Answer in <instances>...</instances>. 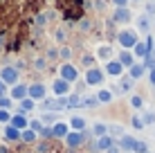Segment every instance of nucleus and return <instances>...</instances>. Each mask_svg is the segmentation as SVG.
Wrapping results in <instances>:
<instances>
[{"mask_svg": "<svg viewBox=\"0 0 155 153\" xmlns=\"http://www.w3.org/2000/svg\"><path fill=\"white\" fill-rule=\"evenodd\" d=\"M72 56V52H70V47H61L58 50V59H63V61H68Z\"/></svg>", "mask_w": 155, "mask_h": 153, "instance_id": "31", "label": "nucleus"}, {"mask_svg": "<svg viewBox=\"0 0 155 153\" xmlns=\"http://www.w3.org/2000/svg\"><path fill=\"white\" fill-rule=\"evenodd\" d=\"M9 97L14 99V101H20V99L27 97V86L25 83H16V86H12V92H9Z\"/></svg>", "mask_w": 155, "mask_h": 153, "instance_id": "7", "label": "nucleus"}, {"mask_svg": "<svg viewBox=\"0 0 155 153\" xmlns=\"http://www.w3.org/2000/svg\"><path fill=\"white\" fill-rule=\"evenodd\" d=\"M140 29L148 32V16H142V18H140Z\"/></svg>", "mask_w": 155, "mask_h": 153, "instance_id": "34", "label": "nucleus"}, {"mask_svg": "<svg viewBox=\"0 0 155 153\" xmlns=\"http://www.w3.org/2000/svg\"><path fill=\"white\" fill-rule=\"evenodd\" d=\"M110 146H115V144H113V138H110V135L97 138V149H99V151H104V153H106V151L110 149Z\"/></svg>", "mask_w": 155, "mask_h": 153, "instance_id": "18", "label": "nucleus"}, {"mask_svg": "<svg viewBox=\"0 0 155 153\" xmlns=\"http://www.w3.org/2000/svg\"><path fill=\"white\" fill-rule=\"evenodd\" d=\"M45 65H47V59H43V56L34 61V68H36V70H45Z\"/></svg>", "mask_w": 155, "mask_h": 153, "instance_id": "33", "label": "nucleus"}, {"mask_svg": "<svg viewBox=\"0 0 155 153\" xmlns=\"http://www.w3.org/2000/svg\"><path fill=\"white\" fill-rule=\"evenodd\" d=\"M5 140H7V142H18L20 140V131L14 128L12 124H7V126H5Z\"/></svg>", "mask_w": 155, "mask_h": 153, "instance_id": "13", "label": "nucleus"}, {"mask_svg": "<svg viewBox=\"0 0 155 153\" xmlns=\"http://www.w3.org/2000/svg\"><path fill=\"white\" fill-rule=\"evenodd\" d=\"M99 104L97 97H81V106H88V108H94Z\"/></svg>", "mask_w": 155, "mask_h": 153, "instance_id": "26", "label": "nucleus"}, {"mask_svg": "<svg viewBox=\"0 0 155 153\" xmlns=\"http://www.w3.org/2000/svg\"><path fill=\"white\" fill-rule=\"evenodd\" d=\"M97 99H99V104H110V101H113V92L104 88V90L97 92Z\"/></svg>", "mask_w": 155, "mask_h": 153, "instance_id": "22", "label": "nucleus"}, {"mask_svg": "<svg viewBox=\"0 0 155 153\" xmlns=\"http://www.w3.org/2000/svg\"><path fill=\"white\" fill-rule=\"evenodd\" d=\"M5 95H7V83L0 79V97H5Z\"/></svg>", "mask_w": 155, "mask_h": 153, "instance_id": "42", "label": "nucleus"}, {"mask_svg": "<svg viewBox=\"0 0 155 153\" xmlns=\"http://www.w3.org/2000/svg\"><path fill=\"white\" fill-rule=\"evenodd\" d=\"M119 43L124 45V47H133L137 43V36H135V32H130V29H124L119 34Z\"/></svg>", "mask_w": 155, "mask_h": 153, "instance_id": "8", "label": "nucleus"}, {"mask_svg": "<svg viewBox=\"0 0 155 153\" xmlns=\"http://www.w3.org/2000/svg\"><path fill=\"white\" fill-rule=\"evenodd\" d=\"M14 126V128H18V131H25L29 126V119L25 117V115H20V113H16V115H12V122H9Z\"/></svg>", "mask_w": 155, "mask_h": 153, "instance_id": "9", "label": "nucleus"}, {"mask_svg": "<svg viewBox=\"0 0 155 153\" xmlns=\"http://www.w3.org/2000/svg\"><path fill=\"white\" fill-rule=\"evenodd\" d=\"M130 106H133V108H142V106H144V99L140 97V95H133V99H130Z\"/></svg>", "mask_w": 155, "mask_h": 153, "instance_id": "28", "label": "nucleus"}, {"mask_svg": "<svg viewBox=\"0 0 155 153\" xmlns=\"http://www.w3.org/2000/svg\"><path fill=\"white\" fill-rule=\"evenodd\" d=\"M113 2L117 5V7H126V2H128V0H113Z\"/></svg>", "mask_w": 155, "mask_h": 153, "instance_id": "45", "label": "nucleus"}, {"mask_svg": "<svg viewBox=\"0 0 155 153\" xmlns=\"http://www.w3.org/2000/svg\"><path fill=\"white\" fill-rule=\"evenodd\" d=\"M133 88V79H121V90H130Z\"/></svg>", "mask_w": 155, "mask_h": 153, "instance_id": "35", "label": "nucleus"}, {"mask_svg": "<svg viewBox=\"0 0 155 153\" xmlns=\"http://www.w3.org/2000/svg\"><path fill=\"white\" fill-rule=\"evenodd\" d=\"M142 122H144V124H153V122H155V115H153V113H146Z\"/></svg>", "mask_w": 155, "mask_h": 153, "instance_id": "36", "label": "nucleus"}, {"mask_svg": "<svg viewBox=\"0 0 155 153\" xmlns=\"http://www.w3.org/2000/svg\"><path fill=\"white\" fill-rule=\"evenodd\" d=\"M34 99H29V97H25V99H20V106L16 113H20V115H25V113H29V110H34Z\"/></svg>", "mask_w": 155, "mask_h": 153, "instance_id": "15", "label": "nucleus"}, {"mask_svg": "<svg viewBox=\"0 0 155 153\" xmlns=\"http://www.w3.org/2000/svg\"><path fill=\"white\" fill-rule=\"evenodd\" d=\"M135 144H137V140L130 138V135H121V140H119V149L121 151H135Z\"/></svg>", "mask_w": 155, "mask_h": 153, "instance_id": "12", "label": "nucleus"}, {"mask_svg": "<svg viewBox=\"0 0 155 153\" xmlns=\"http://www.w3.org/2000/svg\"><path fill=\"white\" fill-rule=\"evenodd\" d=\"M77 68H74V65H70V63H63V65H61V79H63V81H68V83H74V81H77Z\"/></svg>", "mask_w": 155, "mask_h": 153, "instance_id": "4", "label": "nucleus"}, {"mask_svg": "<svg viewBox=\"0 0 155 153\" xmlns=\"http://www.w3.org/2000/svg\"><path fill=\"white\" fill-rule=\"evenodd\" d=\"M0 122H2V124H9V122H12V113H9V110H5V108H0Z\"/></svg>", "mask_w": 155, "mask_h": 153, "instance_id": "27", "label": "nucleus"}, {"mask_svg": "<svg viewBox=\"0 0 155 153\" xmlns=\"http://www.w3.org/2000/svg\"><path fill=\"white\" fill-rule=\"evenodd\" d=\"M83 65H88V68L92 65V56H83Z\"/></svg>", "mask_w": 155, "mask_h": 153, "instance_id": "44", "label": "nucleus"}, {"mask_svg": "<svg viewBox=\"0 0 155 153\" xmlns=\"http://www.w3.org/2000/svg\"><path fill=\"white\" fill-rule=\"evenodd\" d=\"M151 83H153V86H155V68H153V70H151Z\"/></svg>", "mask_w": 155, "mask_h": 153, "instance_id": "47", "label": "nucleus"}, {"mask_svg": "<svg viewBox=\"0 0 155 153\" xmlns=\"http://www.w3.org/2000/svg\"><path fill=\"white\" fill-rule=\"evenodd\" d=\"M97 56H99L101 61H108L110 56H113V47H110V45H101L99 50H97Z\"/></svg>", "mask_w": 155, "mask_h": 153, "instance_id": "20", "label": "nucleus"}, {"mask_svg": "<svg viewBox=\"0 0 155 153\" xmlns=\"http://www.w3.org/2000/svg\"><path fill=\"white\" fill-rule=\"evenodd\" d=\"M27 128H31V131H36V133H41V128H43V122H41V119H31Z\"/></svg>", "mask_w": 155, "mask_h": 153, "instance_id": "30", "label": "nucleus"}, {"mask_svg": "<svg viewBox=\"0 0 155 153\" xmlns=\"http://www.w3.org/2000/svg\"><path fill=\"white\" fill-rule=\"evenodd\" d=\"M92 133L97 135V138H104V135H108V126L101 124V122H97V124L92 126Z\"/></svg>", "mask_w": 155, "mask_h": 153, "instance_id": "23", "label": "nucleus"}, {"mask_svg": "<svg viewBox=\"0 0 155 153\" xmlns=\"http://www.w3.org/2000/svg\"><path fill=\"white\" fill-rule=\"evenodd\" d=\"M18 77H20V72H18V68H14V65H5L2 70H0V79H2L7 86H16V83H18Z\"/></svg>", "mask_w": 155, "mask_h": 153, "instance_id": "1", "label": "nucleus"}, {"mask_svg": "<svg viewBox=\"0 0 155 153\" xmlns=\"http://www.w3.org/2000/svg\"><path fill=\"white\" fill-rule=\"evenodd\" d=\"M36 138H38V133L36 131H31V128H25V131H20V140L25 142V144H34Z\"/></svg>", "mask_w": 155, "mask_h": 153, "instance_id": "16", "label": "nucleus"}, {"mask_svg": "<svg viewBox=\"0 0 155 153\" xmlns=\"http://www.w3.org/2000/svg\"><path fill=\"white\" fill-rule=\"evenodd\" d=\"M85 83H88V86H99V83H104V72H101L99 68H90V70L85 72Z\"/></svg>", "mask_w": 155, "mask_h": 153, "instance_id": "3", "label": "nucleus"}, {"mask_svg": "<svg viewBox=\"0 0 155 153\" xmlns=\"http://www.w3.org/2000/svg\"><path fill=\"white\" fill-rule=\"evenodd\" d=\"M41 135H43V138H54V135H52V128H50V126L41 128Z\"/></svg>", "mask_w": 155, "mask_h": 153, "instance_id": "38", "label": "nucleus"}, {"mask_svg": "<svg viewBox=\"0 0 155 153\" xmlns=\"http://www.w3.org/2000/svg\"><path fill=\"white\" fill-rule=\"evenodd\" d=\"M128 70H130V79L135 81V79H142V77H144V72H146V65H144V63H140V65H137V63H133Z\"/></svg>", "mask_w": 155, "mask_h": 153, "instance_id": "14", "label": "nucleus"}, {"mask_svg": "<svg viewBox=\"0 0 155 153\" xmlns=\"http://www.w3.org/2000/svg\"><path fill=\"white\" fill-rule=\"evenodd\" d=\"M70 128L83 133V131H85V119H83V117H72V119H70Z\"/></svg>", "mask_w": 155, "mask_h": 153, "instance_id": "19", "label": "nucleus"}, {"mask_svg": "<svg viewBox=\"0 0 155 153\" xmlns=\"http://www.w3.org/2000/svg\"><path fill=\"white\" fill-rule=\"evenodd\" d=\"M133 50H135V54L140 56V59H146V56H148V47H146V43H135V45H133Z\"/></svg>", "mask_w": 155, "mask_h": 153, "instance_id": "21", "label": "nucleus"}, {"mask_svg": "<svg viewBox=\"0 0 155 153\" xmlns=\"http://www.w3.org/2000/svg\"><path fill=\"white\" fill-rule=\"evenodd\" d=\"M108 133H110V135H121V126H110Z\"/></svg>", "mask_w": 155, "mask_h": 153, "instance_id": "39", "label": "nucleus"}, {"mask_svg": "<svg viewBox=\"0 0 155 153\" xmlns=\"http://www.w3.org/2000/svg\"><path fill=\"white\" fill-rule=\"evenodd\" d=\"M65 101H68V108H74V106H81V97H79V95H68L65 97Z\"/></svg>", "mask_w": 155, "mask_h": 153, "instance_id": "25", "label": "nucleus"}, {"mask_svg": "<svg viewBox=\"0 0 155 153\" xmlns=\"http://www.w3.org/2000/svg\"><path fill=\"white\" fill-rule=\"evenodd\" d=\"M54 119H56V115H54V113H45V115L41 117V122H45V124H56Z\"/></svg>", "mask_w": 155, "mask_h": 153, "instance_id": "32", "label": "nucleus"}, {"mask_svg": "<svg viewBox=\"0 0 155 153\" xmlns=\"http://www.w3.org/2000/svg\"><path fill=\"white\" fill-rule=\"evenodd\" d=\"M119 63L124 68H130L133 65V54H130V52H121V54H119Z\"/></svg>", "mask_w": 155, "mask_h": 153, "instance_id": "24", "label": "nucleus"}, {"mask_svg": "<svg viewBox=\"0 0 155 153\" xmlns=\"http://www.w3.org/2000/svg\"><path fill=\"white\" fill-rule=\"evenodd\" d=\"M52 90H54V95H58V97H68V95H70V83L63 81V79H56V81L52 83Z\"/></svg>", "mask_w": 155, "mask_h": 153, "instance_id": "6", "label": "nucleus"}, {"mask_svg": "<svg viewBox=\"0 0 155 153\" xmlns=\"http://www.w3.org/2000/svg\"><path fill=\"white\" fill-rule=\"evenodd\" d=\"M106 153H119V146H117V149H115V146H110V149L106 151Z\"/></svg>", "mask_w": 155, "mask_h": 153, "instance_id": "46", "label": "nucleus"}, {"mask_svg": "<svg viewBox=\"0 0 155 153\" xmlns=\"http://www.w3.org/2000/svg\"><path fill=\"white\" fill-rule=\"evenodd\" d=\"M135 153H146V144H144V142H137L135 144Z\"/></svg>", "mask_w": 155, "mask_h": 153, "instance_id": "37", "label": "nucleus"}, {"mask_svg": "<svg viewBox=\"0 0 155 153\" xmlns=\"http://www.w3.org/2000/svg\"><path fill=\"white\" fill-rule=\"evenodd\" d=\"M68 133H70V126H68L65 122H56L54 126H52V135H54V138H65Z\"/></svg>", "mask_w": 155, "mask_h": 153, "instance_id": "10", "label": "nucleus"}, {"mask_svg": "<svg viewBox=\"0 0 155 153\" xmlns=\"http://www.w3.org/2000/svg\"><path fill=\"white\" fill-rule=\"evenodd\" d=\"M133 126H135V128H144V122H142L140 117H137V115L133 117Z\"/></svg>", "mask_w": 155, "mask_h": 153, "instance_id": "40", "label": "nucleus"}, {"mask_svg": "<svg viewBox=\"0 0 155 153\" xmlns=\"http://www.w3.org/2000/svg\"><path fill=\"white\" fill-rule=\"evenodd\" d=\"M27 97L34 99V101L45 99V86H43V83H31V86H27Z\"/></svg>", "mask_w": 155, "mask_h": 153, "instance_id": "5", "label": "nucleus"}, {"mask_svg": "<svg viewBox=\"0 0 155 153\" xmlns=\"http://www.w3.org/2000/svg\"><path fill=\"white\" fill-rule=\"evenodd\" d=\"M56 41H65V29H56Z\"/></svg>", "mask_w": 155, "mask_h": 153, "instance_id": "43", "label": "nucleus"}, {"mask_svg": "<svg viewBox=\"0 0 155 153\" xmlns=\"http://www.w3.org/2000/svg\"><path fill=\"white\" fill-rule=\"evenodd\" d=\"M12 104H14V99H12V97H0V108L9 110V108H12Z\"/></svg>", "mask_w": 155, "mask_h": 153, "instance_id": "29", "label": "nucleus"}, {"mask_svg": "<svg viewBox=\"0 0 155 153\" xmlns=\"http://www.w3.org/2000/svg\"><path fill=\"white\" fill-rule=\"evenodd\" d=\"M106 72H108L110 77H121V72H124V65H121L119 61H108V65H106Z\"/></svg>", "mask_w": 155, "mask_h": 153, "instance_id": "11", "label": "nucleus"}, {"mask_svg": "<svg viewBox=\"0 0 155 153\" xmlns=\"http://www.w3.org/2000/svg\"><path fill=\"white\" fill-rule=\"evenodd\" d=\"M85 138H88V135H85V131H83V133H79V131H70L63 140H65V144L70 146V149H79V146L85 142Z\"/></svg>", "mask_w": 155, "mask_h": 153, "instance_id": "2", "label": "nucleus"}, {"mask_svg": "<svg viewBox=\"0 0 155 153\" xmlns=\"http://www.w3.org/2000/svg\"><path fill=\"white\" fill-rule=\"evenodd\" d=\"M47 16H52V14H47V12H45V14H41V16H38V20H36V23H38V25H45V23H47V20H45Z\"/></svg>", "mask_w": 155, "mask_h": 153, "instance_id": "41", "label": "nucleus"}, {"mask_svg": "<svg viewBox=\"0 0 155 153\" xmlns=\"http://www.w3.org/2000/svg\"><path fill=\"white\" fill-rule=\"evenodd\" d=\"M128 20H130V12H128L126 7H119V9L115 12V23H121V25H124V23H128Z\"/></svg>", "mask_w": 155, "mask_h": 153, "instance_id": "17", "label": "nucleus"}]
</instances>
